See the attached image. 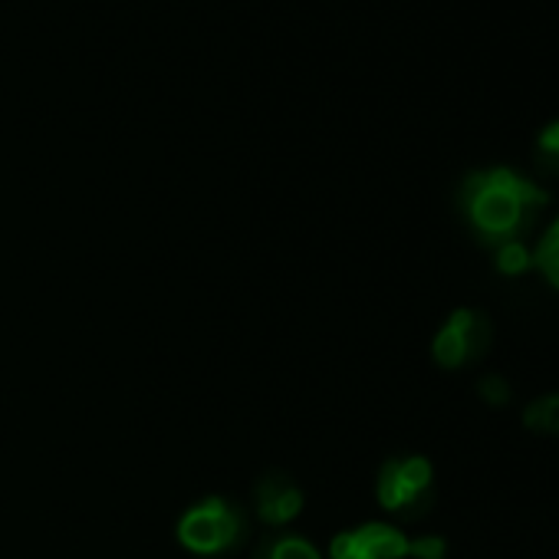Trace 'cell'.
Listing matches in <instances>:
<instances>
[{"label": "cell", "instance_id": "obj_4", "mask_svg": "<svg viewBox=\"0 0 559 559\" xmlns=\"http://www.w3.org/2000/svg\"><path fill=\"white\" fill-rule=\"evenodd\" d=\"M333 559H405L408 536L385 523H369L362 530L343 533L330 546Z\"/></svg>", "mask_w": 559, "mask_h": 559}, {"label": "cell", "instance_id": "obj_9", "mask_svg": "<svg viewBox=\"0 0 559 559\" xmlns=\"http://www.w3.org/2000/svg\"><path fill=\"white\" fill-rule=\"evenodd\" d=\"M266 559H320V552H317L307 539L284 536V539H276V543L266 549Z\"/></svg>", "mask_w": 559, "mask_h": 559}, {"label": "cell", "instance_id": "obj_1", "mask_svg": "<svg viewBox=\"0 0 559 559\" xmlns=\"http://www.w3.org/2000/svg\"><path fill=\"white\" fill-rule=\"evenodd\" d=\"M461 204L484 240L503 243L520 240L516 234L530 224L533 211L546 204V191L510 168H490L464 181Z\"/></svg>", "mask_w": 559, "mask_h": 559}, {"label": "cell", "instance_id": "obj_8", "mask_svg": "<svg viewBox=\"0 0 559 559\" xmlns=\"http://www.w3.org/2000/svg\"><path fill=\"white\" fill-rule=\"evenodd\" d=\"M533 266V250L523 240H503L497 243V270L503 276H520Z\"/></svg>", "mask_w": 559, "mask_h": 559}, {"label": "cell", "instance_id": "obj_3", "mask_svg": "<svg viewBox=\"0 0 559 559\" xmlns=\"http://www.w3.org/2000/svg\"><path fill=\"white\" fill-rule=\"evenodd\" d=\"M490 346V326L480 313L474 310H457L451 313V320L444 323V330L435 336V359L444 369H457L477 356H484V349Z\"/></svg>", "mask_w": 559, "mask_h": 559}, {"label": "cell", "instance_id": "obj_7", "mask_svg": "<svg viewBox=\"0 0 559 559\" xmlns=\"http://www.w3.org/2000/svg\"><path fill=\"white\" fill-rule=\"evenodd\" d=\"M523 425L530 431H543V435H559V395H546L526 405L523 412Z\"/></svg>", "mask_w": 559, "mask_h": 559}, {"label": "cell", "instance_id": "obj_2", "mask_svg": "<svg viewBox=\"0 0 559 559\" xmlns=\"http://www.w3.org/2000/svg\"><path fill=\"white\" fill-rule=\"evenodd\" d=\"M240 513L224 503V500H204L198 507H191L181 523H178V539L191 549V552H221L227 549L237 536H240Z\"/></svg>", "mask_w": 559, "mask_h": 559}, {"label": "cell", "instance_id": "obj_12", "mask_svg": "<svg viewBox=\"0 0 559 559\" xmlns=\"http://www.w3.org/2000/svg\"><path fill=\"white\" fill-rule=\"evenodd\" d=\"M539 155H543L546 162L559 165V122H552V126H546V129L539 132Z\"/></svg>", "mask_w": 559, "mask_h": 559}, {"label": "cell", "instance_id": "obj_10", "mask_svg": "<svg viewBox=\"0 0 559 559\" xmlns=\"http://www.w3.org/2000/svg\"><path fill=\"white\" fill-rule=\"evenodd\" d=\"M480 399L490 402V405H507V399H510L507 379H500V376H484V379H480Z\"/></svg>", "mask_w": 559, "mask_h": 559}, {"label": "cell", "instance_id": "obj_11", "mask_svg": "<svg viewBox=\"0 0 559 559\" xmlns=\"http://www.w3.org/2000/svg\"><path fill=\"white\" fill-rule=\"evenodd\" d=\"M408 556H415V559H444V539H438V536L408 539Z\"/></svg>", "mask_w": 559, "mask_h": 559}, {"label": "cell", "instance_id": "obj_6", "mask_svg": "<svg viewBox=\"0 0 559 559\" xmlns=\"http://www.w3.org/2000/svg\"><path fill=\"white\" fill-rule=\"evenodd\" d=\"M304 507V493L300 487H294L287 477H263L257 487V513L280 526V523H290Z\"/></svg>", "mask_w": 559, "mask_h": 559}, {"label": "cell", "instance_id": "obj_5", "mask_svg": "<svg viewBox=\"0 0 559 559\" xmlns=\"http://www.w3.org/2000/svg\"><path fill=\"white\" fill-rule=\"evenodd\" d=\"M431 484V464L425 457H402L389 461L379 474V503L385 510L412 507Z\"/></svg>", "mask_w": 559, "mask_h": 559}]
</instances>
